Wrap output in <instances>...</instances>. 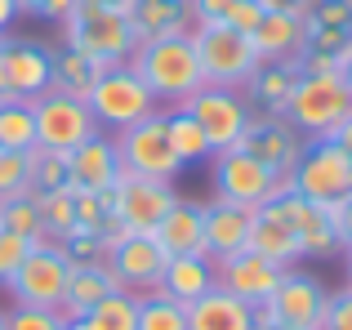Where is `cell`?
<instances>
[{
	"label": "cell",
	"mask_w": 352,
	"mask_h": 330,
	"mask_svg": "<svg viewBox=\"0 0 352 330\" xmlns=\"http://www.w3.org/2000/svg\"><path fill=\"white\" fill-rule=\"evenodd\" d=\"M129 67L143 76V85L156 94L161 107H179L206 85V72H201L197 45H192V32L183 36H161V41H138Z\"/></svg>",
	"instance_id": "obj_1"
},
{
	"label": "cell",
	"mask_w": 352,
	"mask_h": 330,
	"mask_svg": "<svg viewBox=\"0 0 352 330\" xmlns=\"http://www.w3.org/2000/svg\"><path fill=\"white\" fill-rule=\"evenodd\" d=\"M58 27H63V45H67V50L103 63V67L129 63L134 50H138V36H134L129 14H116V9H103V5L76 0V9H72Z\"/></svg>",
	"instance_id": "obj_2"
},
{
	"label": "cell",
	"mask_w": 352,
	"mask_h": 330,
	"mask_svg": "<svg viewBox=\"0 0 352 330\" xmlns=\"http://www.w3.org/2000/svg\"><path fill=\"white\" fill-rule=\"evenodd\" d=\"M89 112H94L98 130L116 134L125 130V125L143 121V116L161 112V103H156V94L143 85V76H138L129 63H116V67H103V76L94 80V89L85 94Z\"/></svg>",
	"instance_id": "obj_3"
},
{
	"label": "cell",
	"mask_w": 352,
	"mask_h": 330,
	"mask_svg": "<svg viewBox=\"0 0 352 330\" xmlns=\"http://www.w3.org/2000/svg\"><path fill=\"white\" fill-rule=\"evenodd\" d=\"M290 192L317 206H344L352 192V161L335 139H308L303 157L290 170Z\"/></svg>",
	"instance_id": "obj_4"
},
{
	"label": "cell",
	"mask_w": 352,
	"mask_h": 330,
	"mask_svg": "<svg viewBox=\"0 0 352 330\" xmlns=\"http://www.w3.org/2000/svg\"><path fill=\"white\" fill-rule=\"evenodd\" d=\"M192 45H197L206 85L241 89L250 80V72L258 67V54L250 45L245 32H232L228 23H197L192 27Z\"/></svg>",
	"instance_id": "obj_5"
},
{
	"label": "cell",
	"mask_w": 352,
	"mask_h": 330,
	"mask_svg": "<svg viewBox=\"0 0 352 330\" xmlns=\"http://www.w3.org/2000/svg\"><path fill=\"white\" fill-rule=\"evenodd\" d=\"M112 139H116V157H120L125 174H143V179H161V183L179 179L183 161L170 143V130H165V112H152L143 121L125 125Z\"/></svg>",
	"instance_id": "obj_6"
},
{
	"label": "cell",
	"mask_w": 352,
	"mask_h": 330,
	"mask_svg": "<svg viewBox=\"0 0 352 330\" xmlns=\"http://www.w3.org/2000/svg\"><path fill=\"white\" fill-rule=\"evenodd\" d=\"M210 179H214L219 201H232V206H245V210H258L263 201L290 192V174H272L267 165H258L241 148L214 152L210 157Z\"/></svg>",
	"instance_id": "obj_7"
},
{
	"label": "cell",
	"mask_w": 352,
	"mask_h": 330,
	"mask_svg": "<svg viewBox=\"0 0 352 330\" xmlns=\"http://www.w3.org/2000/svg\"><path fill=\"white\" fill-rule=\"evenodd\" d=\"M352 112V94L339 76H299L290 98L285 121L303 134V139H330Z\"/></svg>",
	"instance_id": "obj_8"
},
{
	"label": "cell",
	"mask_w": 352,
	"mask_h": 330,
	"mask_svg": "<svg viewBox=\"0 0 352 330\" xmlns=\"http://www.w3.org/2000/svg\"><path fill=\"white\" fill-rule=\"evenodd\" d=\"M32 116H36V148L72 152L98 134V121L85 98L58 94V89H45L41 98H32Z\"/></svg>",
	"instance_id": "obj_9"
},
{
	"label": "cell",
	"mask_w": 352,
	"mask_h": 330,
	"mask_svg": "<svg viewBox=\"0 0 352 330\" xmlns=\"http://www.w3.org/2000/svg\"><path fill=\"white\" fill-rule=\"evenodd\" d=\"M183 107H188V112L197 116V125L206 130L210 152L236 148V143L245 139L250 121H254V112H250L245 94H241V89H223V85H201Z\"/></svg>",
	"instance_id": "obj_10"
},
{
	"label": "cell",
	"mask_w": 352,
	"mask_h": 330,
	"mask_svg": "<svg viewBox=\"0 0 352 330\" xmlns=\"http://www.w3.org/2000/svg\"><path fill=\"white\" fill-rule=\"evenodd\" d=\"M165 268H170V254L161 250V241L152 232H129L107 245V272H112L116 290H125V295L161 290Z\"/></svg>",
	"instance_id": "obj_11"
},
{
	"label": "cell",
	"mask_w": 352,
	"mask_h": 330,
	"mask_svg": "<svg viewBox=\"0 0 352 330\" xmlns=\"http://www.w3.org/2000/svg\"><path fill=\"white\" fill-rule=\"evenodd\" d=\"M67 277H72V263L63 259L58 241H41L23 259V268L14 272V281H9L5 290H9V299H14V304L58 308L63 304V290H67Z\"/></svg>",
	"instance_id": "obj_12"
},
{
	"label": "cell",
	"mask_w": 352,
	"mask_h": 330,
	"mask_svg": "<svg viewBox=\"0 0 352 330\" xmlns=\"http://www.w3.org/2000/svg\"><path fill=\"white\" fill-rule=\"evenodd\" d=\"M263 206H272L276 214L294 228L303 259H335V254H344V241H339V232H335L330 206H317V201L299 197V192H281V197L263 201Z\"/></svg>",
	"instance_id": "obj_13"
},
{
	"label": "cell",
	"mask_w": 352,
	"mask_h": 330,
	"mask_svg": "<svg viewBox=\"0 0 352 330\" xmlns=\"http://www.w3.org/2000/svg\"><path fill=\"white\" fill-rule=\"evenodd\" d=\"M170 206H174V183L120 170V179L112 188V210L125 223V232H156V223H161V214Z\"/></svg>",
	"instance_id": "obj_14"
},
{
	"label": "cell",
	"mask_w": 352,
	"mask_h": 330,
	"mask_svg": "<svg viewBox=\"0 0 352 330\" xmlns=\"http://www.w3.org/2000/svg\"><path fill=\"white\" fill-rule=\"evenodd\" d=\"M0 67H5L14 98H41L54 80V50L45 41H32V36H5L0 41Z\"/></svg>",
	"instance_id": "obj_15"
},
{
	"label": "cell",
	"mask_w": 352,
	"mask_h": 330,
	"mask_svg": "<svg viewBox=\"0 0 352 330\" xmlns=\"http://www.w3.org/2000/svg\"><path fill=\"white\" fill-rule=\"evenodd\" d=\"M326 299H330V290L321 286L312 272L285 268V277H281V286H276V295L267 299V313H272L281 326H290V330H321Z\"/></svg>",
	"instance_id": "obj_16"
},
{
	"label": "cell",
	"mask_w": 352,
	"mask_h": 330,
	"mask_svg": "<svg viewBox=\"0 0 352 330\" xmlns=\"http://www.w3.org/2000/svg\"><path fill=\"white\" fill-rule=\"evenodd\" d=\"M281 277H285L281 263L263 259V254H254V250L228 254V259H219V263H214V281L228 290V295L245 299L250 308L267 304V299L276 295V286H281Z\"/></svg>",
	"instance_id": "obj_17"
},
{
	"label": "cell",
	"mask_w": 352,
	"mask_h": 330,
	"mask_svg": "<svg viewBox=\"0 0 352 330\" xmlns=\"http://www.w3.org/2000/svg\"><path fill=\"white\" fill-rule=\"evenodd\" d=\"M303 134L294 130L285 116H254L250 121V130H245V139L236 143L241 152H250L258 165H267L272 174H290L294 170V161L303 157Z\"/></svg>",
	"instance_id": "obj_18"
},
{
	"label": "cell",
	"mask_w": 352,
	"mask_h": 330,
	"mask_svg": "<svg viewBox=\"0 0 352 330\" xmlns=\"http://www.w3.org/2000/svg\"><path fill=\"white\" fill-rule=\"evenodd\" d=\"M299 76H303L299 58H263L250 72V80L241 85V94H245V103H250L254 116H285Z\"/></svg>",
	"instance_id": "obj_19"
},
{
	"label": "cell",
	"mask_w": 352,
	"mask_h": 330,
	"mask_svg": "<svg viewBox=\"0 0 352 330\" xmlns=\"http://www.w3.org/2000/svg\"><path fill=\"white\" fill-rule=\"evenodd\" d=\"M67 174H72V192H112L116 179H120L116 139L107 130H98L94 139L72 148L67 152Z\"/></svg>",
	"instance_id": "obj_20"
},
{
	"label": "cell",
	"mask_w": 352,
	"mask_h": 330,
	"mask_svg": "<svg viewBox=\"0 0 352 330\" xmlns=\"http://www.w3.org/2000/svg\"><path fill=\"white\" fill-rule=\"evenodd\" d=\"M152 236L161 241V250L170 254V259L174 254H206V206L174 197V206L161 214V223H156Z\"/></svg>",
	"instance_id": "obj_21"
},
{
	"label": "cell",
	"mask_w": 352,
	"mask_h": 330,
	"mask_svg": "<svg viewBox=\"0 0 352 330\" xmlns=\"http://www.w3.org/2000/svg\"><path fill=\"white\" fill-rule=\"evenodd\" d=\"M250 45H254L258 63L263 58H299L303 54V9H294V5L267 9L258 18V27L250 32Z\"/></svg>",
	"instance_id": "obj_22"
},
{
	"label": "cell",
	"mask_w": 352,
	"mask_h": 330,
	"mask_svg": "<svg viewBox=\"0 0 352 330\" xmlns=\"http://www.w3.org/2000/svg\"><path fill=\"white\" fill-rule=\"evenodd\" d=\"M250 228H254V210L214 197L206 206V254L214 263L228 259V254H241L250 241Z\"/></svg>",
	"instance_id": "obj_23"
},
{
	"label": "cell",
	"mask_w": 352,
	"mask_h": 330,
	"mask_svg": "<svg viewBox=\"0 0 352 330\" xmlns=\"http://www.w3.org/2000/svg\"><path fill=\"white\" fill-rule=\"evenodd\" d=\"M245 250L263 254V259L281 263V268H294V263L303 259V250H299V236H294V228L285 223V219L276 214L272 206H258V210H254V228H250V241H245Z\"/></svg>",
	"instance_id": "obj_24"
},
{
	"label": "cell",
	"mask_w": 352,
	"mask_h": 330,
	"mask_svg": "<svg viewBox=\"0 0 352 330\" xmlns=\"http://www.w3.org/2000/svg\"><path fill=\"white\" fill-rule=\"evenodd\" d=\"M188 330H254V308L214 286L197 304H188Z\"/></svg>",
	"instance_id": "obj_25"
},
{
	"label": "cell",
	"mask_w": 352,
	"mask_h": 330,
	"mask_svg": "<svg viewBox=\"0 0 352 330\" xmlns=\"http://www.w3.org/2000/svg\"><path fill=\"white\" fill-rule=\"evenodd\" d=\"M138 41H161V36H183L192 32V0H134L129 5Z\"/></svg>",
	"instance_id": "obj_26"
},
{
	"label": "cell",
	"mask_w": 352,
	"mask_h": 330,
	"mask_svg": "<svg viewBox=\"0 0 352 330\" xmlns=\"http://www.w3.org/2000/svg\"><path fill=\"white\" fill-rule=\"evenodd\" d=\"M219 281H214V259H206V254H174L170 259V268H165V281H161V290L170 299H179L183 308L188 304H197L206 290H214Z\"/></svg>",
	"instance_id": "obj_27"
},
{
	"label": "cell",
	"mask_w": 352,
	"mask_h": 330,
	"mask_svg": "<svg viewBox=\"0 0 352 330\" xmlns=\"http://www.w3.org/2000/svg\"><path fill=\"white\" fill-rule=\"evenodd\" d=\"M112 290H116V281H112L107 268H72L63 304H58V317L63 322H76V317H85L89 308H94L98 299H107Z\"/></svg>",
	"instance_id": "obj_28"
},
{
	"label": "cell",
	"mask_w": 352,
	"mask_h": 330,
	"mask_svg": "<svg viewBox=\"0 0 352 330\" xmlns=\"http://www.w3.org/2000/svg\"><path fill=\"white\" fill-rule=\"evenodd\" d=\"M103 76V63H94V58H85V54H76V50H54V80H50V89H58V94H72V98H85L89 89H94V80Z\"/></svg>",
	"instance_id": "obj_29"
},
{
	"label": "cell",
	"mask_w": 352,
	"mask_h": 330,
	"mask_svg": "<svg viewBox=\"0 0 352 330\" xmlns=\"http://www.w3.org/2000/svg\"><path fill=\"white\" fill-rule=\"evenodd\" d=\"M165 112V130H170V143H174V152H179V161L183 165H192V161H210L214 152H210V139H206V130L197 125V116L188 112V107H161Z\"/></svg>",
	"instance_id": "obj_30"
},
{
	"label": "cell",
	"mask_w": 352,
	"mask_h": 330,
	"mask_svg": "<svg viewBox=\"0 0 352 330\" xmlns=\"http://www.w3.org/2000/svg\"><path fill=\"white\" fill-rule=\"evenodd\" d=\"M0 148H9V152H32L36 148L32 98H9V103H0Z\"/></svg>",
	"instance_id": "obj_31"
},
{
	"label": "cell",
	"mask_w": 352,
	"mask_h": 330,
	"mask_svg": "<svg viewBox=\"0 0 352 330\" xmlns=\"http://www.w3.org/2000/svg\"><path fill=\"white\" fill-rule=\"evenodd\" d=\"M27 183H32L36 197L45 192H63L72 188V174H67V152H54V148H32L27 152Z\"/></svg>",
	"instance_id": "obj_32"
},
{
	"label": "cell",
	"mask_w": 352,
	"mask_h": 330,
	"mask_svg": "<svg viewBox=\"0 0 352 330\" xmlns=\"http://www.w3.org/2000/svg\"><path fill=\"white\" fill-rule=\"evenodd\" d=\"M138 299V330H188V308L165 290H147Z\"/></svg>",
	"instance_id": "obj_33"
},
{
	"label": "cell",
	"mask_w": 352,
	"mask_h": 330,
	"mask_svg": "<svg viewBox=\"0 0 352 330\" xmlns=\"http://www.w3.org/2000/svg\"><path fill=\"white\" fill-rule=\"evenodd\" d=\"M41 201V228H45V241H63V236L76 232V197H72V188L63 192H45Z\"/></svg>",
	"instance_id": "obj_34"
},
{
	"label": "cell",
	"mask_w": 352,
	"mask_h": 330,
	"mask_svg": "<svg viewBox=\"0 0 352 330\" xmlns=\"http://www.w3.org/2000/svg\"><path fill=\"white\" fill-rule=\"evenodd\" d=\"M85 317L94 322V330H138V299L125 295V290H112V295L98 299Z\"/></svg>",
	"instance_id": "obj_35"
},
{
	"label": "cell",
	"mask_w": 352,
	"mask_h": 330,
	"mask_svg": "<svg viewBox=\"0 0 352 330\" xmlns=\"http://www.w3.org/2000/svg\"><path fill=\"white\" fill-rule=\"evenodd\" d=\"M0 228H5V232H23V236H36V241H45L41 201H36V192H23V197L0 201Z\"/></svg>",
	"instance_id": "obj_36"
},
{
	"label": "cell",
	"mask_w": 352,
	"mask_h": 330,
	"mask_svg": "<svg viewBox=\"0 0 352 330\" xmlns=\"http://www.w3.org/2000/svg\"><path fill=\"white\" fill-rule=\"evenodd\" d=\"M58 250L72 268H107V236L103 232H72L58 241Z\"/></svg>",
	"instance_id": "obj_37"
},
{
	"label": "cell",
	"mask_w": 352,
	"mask_h": 330,
	"mask_svg": "<svg viewBox=\"0 0 352 330\" xmlns=\"http://www.w3.org/2000/svg\"><path fill=\"white\" fill-rule=\"evenodd\" d=\"M36 236H23V232H5V228H0V290L9 286V281H14V272L23 268V259L27 254L36 250Z\"/></svg>",
	"instance_id": "obj_38"
},
{
	"label": "cell",
	"mask_w": 352,
	"mask_h": 330,
	"mask_svg": "<svg viewBox=\"0 0 352 330\" xmlns=\"http://www.w3.org/2000/svg\"><path fill=\"white\" fill-rule=\"evenodd\" d=\"M5 330H67V322L58 317V308H27L14 304L5 313Z\"/></svg>",
	"instance_id": "obj_39"
},
{
	"label": "cell",
	"mask_w": 352,
	"mask_h": 330,
	"mask_svg": "<svg viewBox=\"0 0 352 330\" xmlns=\"http://www.w3.org/2000/svg\"><path fill=\"white\" fill-rule=\"evenodd\" d=\"M23 192H32V183H27V152L0 148V201L23 197Z\"/></svg>",
	"instance_id": "obj_40"
},
{
	"label": "cell",
	"mask_w": 352,
	"mask_h": 330,
	"mask_svg": "<svg viewBox=\"0 0 352 330\" xmlns=\"http://www.w3.org/2000/svg\"><path fill=\"white\" fill-rule=\"evenodd\" d=\"M321 330H352V281L344 290L326 299V317H321Z\"/></svg>",
	"instance_id": "obj_41"
},
{
	"label": "cell",
	"mask_w": 352,
	"mask_h": 330,
	"mask_svg": "<svg viewBox=\"0 0 352 330\" xmlns=\"http://www.w3.org/2000/svg\"><path fill=\"white\" fill-rule=\"evenodd\" d=\"M267 14V5H263V0H236V5H232V14H228L223 18V23L228 27H232V32H254V27H258V18H263Z\"/></svg>",
	"instance_id": "obj_42"
},
{
	"label": "cell",
	"mask_w": 352,
	"mask_h": 330,
	"mask_svg": "<svg viewBox=\"0 0 352 330\" xmlns=\"http://www.w3.org/2000/svg\"><path fill=\"white\" fill-rule=\"evenodd\" d=\"M299 72L303 76H339V58L335 54H299Z\"/></svg>",
	"instance_id": "obj_43"
},
{
	"label": "cell",
	"mask_w": 352,
	"mask_h": 330,
	"mask_svg": "<svg viewBox=\"0 0 352 330\" xmlns=\"http://www.w3.org/2000/svg\"><path fill=\"white\" fill-rule=\"evenodd\" d=\"M236 0H192V23H223Z\"/></svg>",
	"instance_id": "obj_44"
},
{
	"label": "cell",
	"mask_w": 352,
	"mask_h": 330,
	"mask_svg": "<svg viewBox=\"0 0 352 330\" xmlns=\"http://www.w3.org/2000/svg\"><path fill=\"white\" fill-rule=\"evenodd\" d=\"M76 9V0H45V9H41V18H50V23H63V18Z\"/></svg>",
	"instance_id": "obj_45"
},
{
	"label": "cell",
	"mask_w": 352,
	"mask_h": 330,
	"mask_svg": "<svg viewBox=\"0 0 352 330\" xmlns=\"http://www.w3.org/2000/svg\"><path fill=\"white\" fill-rule=\"evenodd\" d=\"M23 18V9H18V0H0V36H9V27Z\"/></svg>",
	"instance_id": "obj_46"
},
{
	"label": "cell",
	"mask_w": 352,
	"mask_h": 330,
	"mask_svg": "<svg viewBox=\"0 0 352 330\" xmlns=\"http://www.w3.org/2000/svg\"><path fill=\"white\" fill-rule=\"evenodd\" d=\"M254 330H290V326H281L272 313H267V304H258L254 308Z\"/></svg>",
	"instance_id": "obj_47"
},
{
	"label": "cell",
	"mask_w": 352,
	"mask_h": 330,
	"mask_svg": "<svg viewBox=\"0 0 352 330\" xmlns=\"http://www.w3.org/2000/svg\"><path fill=\"white\" fill-rule=\"evenodd\" d=\"M330 139H335V143H339V148H344V152H348V161H352V112L344 116V125H339V130H335V134H330Z\"/></svg>",
	"instance_id": "obj_48"
},
{
	"label": "cell",
	"mask_w": 352,
	"mask_h": 330,
	"mask_svg": "<svg viewBox=\"0 0 352 330\" xmlns=\"http://www.w3.org/2000/svg\"><path fill=\"white\" fill-rule=\"evenodd\" d=\"M339 80H344V85H348V94H352V50L344 54V58H339Z\"/></svg>",
	"instance_id": "obj_49"
},
{
	"label": "cell",
	"mask_w": 352,
	"mask_h": 330,
	"mask_svg": "<svg viewBox=\"0 0 352 330\" xmlns=\"http://www.w3.org/2000/svg\"><path fill=\"white\" fill-rule=\"evenodd\" d=\"M85 5H103V9H116V14H129L134 0H85Z\"/></svg>",
	"instance_id": "obj_50"
},
{
	"label": "cell",
	"mask_w": 352,
	"mask_h": 330,
	"mask_svg": "<svg viewBox=\"0 0 352 330\" xmlns=\"http://www.w3.org/2000/svg\"><path fill=\"white\" fill-rule=\"evenodd\" d=\"M18 9H23V14H32V18H41L45 0H18Z\"/></svg>",
	"instance_id": "obj_51"
},
{
	"label": "cell",
	"mask_w": 352,
	"mask_h": 330,
	"mask_svg": "<svg viewBox=\"0 0 352 330\" xmlns=\"http://www.w3.org/2000/svg\"><path fill=\"white\" fill-rule=\"evenodd\" d=\"M67 330H94V322H89V317H76V322H67Z\"/></svg>",
	"instance_id": "obj_52"
},
{
	"label": "cell",
	"mask_w": 352,
	"mask_h": 330,
	"mask_svg": "<svg viewBox=\"0 0 352 330\" xmlns=\"http://www.w3.org/2000/svg\"><path fill=\"white\" fill-rule=\"evenodd\" d=\"M344 263H348V281H352V245L344 250Z\"/></svg>",
	"instance_id": "obj_53"
},
{
	"label": "cell",
	"mask_w": 352,
	"mask_h": 330,
	"mask_svg": "<svg viewBox=\"0 0 352 330\" xmlns=\"http://www.w3.org/2000/svg\"><path fill=\"white\" fill-rule=\"evenodd\" d=\"M294 5H299V9H303V14H308V9H312V5H317V0H294Z\"/></svg>",
	"instance_id": "obj_54"
},
{
	"label": "cell",
	"mask_w": 352,
	"mask_h": 330,
	"mask_svg": "<svg viewBox=\"0 0 352 330\" xmlns=\"http://www.w3.org/2000/svg\"><path fill=\"white\" fill-rule=\"evenodd\" d=\"M344 206H348V214H352V192H348V201H344Z\"/></svg>",
	"instance_id": "obj_55"
},
{
	"label": "cell",
	"mask_w": 352,
	"mask_h": 330,
	"mask_svg": "<svg viewBox=\"0 0 352 330\" xmlns=\"http://www.w3.org/2000/svg\"><path fill=\"white\" fill-rule=\"evenodd\" d=\"M0 330H5V313H0Z\"/></svg>",
	"instance_id": "obj_56"
},
{
	"label": "cell",
	"mask_w": 352,
	"mask_h": 330,
	"mask_svg": "<svg viewBox=\"0 0 352 330\" xmlns=\"http://www.w3.org/2000/svg\"><path fill=\"white\" fill-rule=\"evenodd\" d=\"M0 41H5V36H0Z\"/></svg>",
	"instance_id": "obj_57"
}]
</instances>
